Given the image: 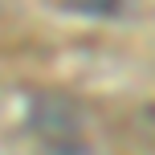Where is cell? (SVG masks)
<instances>
[{"label":"cell","mask_w":155,"mask_h":155,"mask_svg":"<svg viewBox=\"0 0 155 155\" xmlns=\"http://www.w3.org/2000/svg\"><path fill=\"white\" fill-rule=\"evenodd\" d=\"M41 155H94V151L86 147L82 139H53V143H49Z\"/></svg>","instance_id":"cell-2"},{"label":"cell","mask_w":155,"mask_h":155,"mask_svg":"<svg viewBox=\"0 0 155 155\" xmlns=\"http://www.w3.org/2000/svg\"><path fill=\"white\" fill-rule=\"evenodd\" d=\"M78 123H82V114H78V106L70 98H37L33 110H29V127L37 135H49V143L70 139L78 131Z\"/></svg>","instance_id":"cell-1"}]
</instances>
